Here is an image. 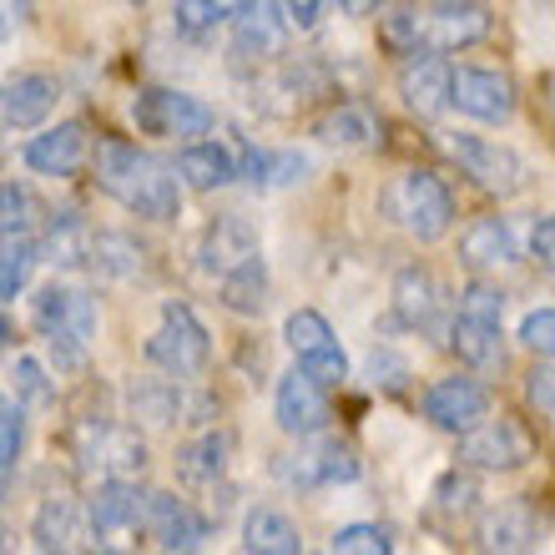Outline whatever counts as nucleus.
I'll list each match as a JSON object with an SVG mask.
<instances>
[{"label":"nucleus","mask_w":555,"mask_h":555,"mask_svg":"<svg viewBox=\"0 0 555 555\" xmlns=\"http://www.w3.org/2000/svg\"><path fill=\"white\" fill-rule=\"evenodd\" d=\"M96 188L106 197H117L132 218L146 222H177L182 218V177L177 167H167L162 157L142 152L137 142H121V137H106L96 142Z\"/></svg>","instance_id":"1"},{"label":"nucleus","mask_w":555,"mask_h":555,"mask_svg":"<svg viewBox=\"0 0 555 555\" xmlns=\"http://www.w3.org/2000/svg\"><path fill=\"white\" fill-rule=\"evenodd\" d=\"M30 319H36V328L46 334V344H51L61 369H81L87 344L96 338V304H91L87 288L46 283V288L30 298Z\"/></svg>","instance_id":"2"},{"label":"nucleus","mask_w":555,"mask_h":555,"mask_svg":"<svg viewBox=\"0 0 555 555\" xmlns=\"http://www.w3.org/2000/svg\"><path fill=\"white\" fill-rule=\"evenodd\" d=\"M132 127L142 137H167V142H203L218 127V112L203 96H188V91L146 87L132 102Z\"/></svg>","instance_id":"3"},{"label":"nucleus","mask_w":555,"mask_h":555,"mask_svg":"<svg viewBox=\"0 0 555 555\" xmlns=\"http://www.w3.org/2000/svg\"><path fill=\"white\" fill-rule=\"evenodd\" d=\"M146 359L162 369V374H177V379H197L212 359V338H207L203 319L192 313L188 304H162V319L146 338Z\"/></svg>","instance_id":"4"},{"label":"nucleus","mask_w":555,"mask_h":555,"mask_svg":"<svg viewBox=\"0 0 555 555\" xmlns=\"http://www.w3.org/2000/svg\"><path fill=\"white\" fill-rule=\"evenodd\" d=\"M450 157L460 162V172L475 182V188L495 192V197H520L530 182V167L515 146L495 142V137H475V132H450L444 137Z\"/></svg>","instance_id":"5"},{"label":"nucleus","mask_w":555,"mask_h":555,"mask_svg":"<svg viewBox=\"0 0 555 555\" xmlns=\"http://www.w3.org/2000/svg\"><path fill=\"white\" fill-rule=\"evenodd\" d=\"M87 515L96 551H132L137 535H146V490H137V480H102L87 500Z\"/></svg>","instance_id":"6"},{"label":"nucleus","mask_w":555,"mask_h":555,"mask_svg":"<svg viewBox=\"0 0 555 555\" xmlns=\"http://www.w3.org/2000/svg\"><path fill=\"white\" fill-rule=\"evenodd\" d=\"M389 207H395V218L404 222V233L420 237V243H439V237L454 228L450 188H444V177L424 172V167L399 177L395 192H389Z\"/></svg>","instance_id":"7"},{"label":"nucleus","mask_w":555,"mask_h":555,"mask_svg":"<svg viewBox=\"0 0 555 555\" xmlns=\"http://www.w3.org/2000/svg\"><path fill=\"white\" fill-rule=\"evenodd\" d=\"M359 450L349 439H328V435H313V444H304L298 454H278L273 460V475L288 490H323V485H353L359 480Z\"/></svg>","instance_id":"8"},{"label":"nucleus","mask_w":555,"mask_h":555,"mask_svg":"<svg viewBox=\"0 0 555 555\" xmlns=\"http://www.w3.org/2000/svg\"><path fill=\"white\" fill-rule=\"evenodd\" d=\"M127 414L146 429H172V424H207L212 399H197L182 389V379H132L127 384Z\"/></svg>","instance_id":"9"},{"label":"nucleus","mask_w":555,"mask_h":555,"mask_svg":"<svg viewBox=\"0 0 555 555\" xmlns=\"http://www.w3.org/2000/svg\"><path fill=\"white\" fill-rule=\"evenodd\" d=\"M328 384H319L313 374H308L304 364L298 369H288L283 379H278V389H273V420H278V429L283 435H293V439H313V435H323L328 429V395H323Z\"/></svg>","instance_id":"10"},{"label":"nucleus","mask_w":555,"mask_h":555,"mask_svg":"<svg viewBox=\"0 0 555 555\" xmlns=\"http://www.w3.org/2000/svg\"><path fill=\"white\" fill-rule=\"evenodd\" d=\"M454 106L465 112L469 121H485V127H505L515 117V81L505 72H490V66H454Z\"/></svg>","instance_id":"11"},{"label":"nucleus","mask_w":555,"mask_h":555,"mask_svg":"<svg viewBox=\"0 0 555 555\" xmlns=\"http://www.w3.org/2000/svg\"><path fill=\"white\" fill-rule=\"evenodd\" d=\"M424 420L444 435H469L475 424L490 420V389L480 379H439L424 389Z\"/></svg>","instance_id":"12"},{"label":"nucleus","mask_w":555,"mask_h":555,"mask_svg":"<svg viewBox=\"0 0 555 555\" xmlns=\"http://www.w3.org/2000/svg\"><path fill=\"white\" fill-rule=\"evenodd\" d=\"M526 460H530V435L515 420H505V414L475 424L469 435H460V465H469V469L500 475V469H520Z\"/></svg>","instance_id":"13"},{"label":"nucleus","mask_w":555,"mask_h":555,"mask_svg":"<svg viewBox=\"0 0 555 555\" xmlns=\"http://www.w3.org/2000/svg\"><path fill=\"white\" fill-rule=\"evenodd\" d=\"M212 535V520L192 511L188 500L167 495V490H146V541L162 551H203Z\"/></svg>","instance_id":"14"},{"label":"nucleus","mask_w":555,"mask_h":555,"mask_svg":"<svg viewBox=\"0 0 555 555\" xmlns=\"http://www.w3.org/2000/svg\"><path fill=\"white\" fill-rule=\"evenodd\" d=\"M87 157H91L87 121H56V127H46L41 137H30L21 146V162L41 177H76L87 167Z\"/></svg>","instance_id":"15"},{"label":"nucleus","mask_w":555,"mask_h":555,"mask_svg":"<svg viewBox=\"0 0 555 555\" xmlns=\"http://www.w3.org/2000/svg\"><path fill=\"white\" fill-rule=\"evenodd\" d=\"M248 258H258V228H253L243 212H222V218H212L203 228V237H197V268H203L207 278L233 273V268H243Z\"/></svg>","instance_id":"16"},{"label":"nucleus","mask_w":555,"mask_h":555,"mask_svg":"<svg viewBox=\"0 0 555 555\" xmlns=\"http://www.w3.org/2000/svg\"><path fill=\"white\" fill-rule=\"evenodd\" d=\"M490 30V0H429V51H469Z\"/></svg>","instance_id":"17"},{"label":"nucleus","mask_w":555,"mask_h":555,"mask_svg":"<svg viewBox=\"0 0 555 555\" xmlns=\"http://www.w3.org/2000/svg\"><path fill=\"white\" fill-rule=\"evenodd\" d=\"M399 96H404V106L414 117L435 121L444 106H454V66H444L439 51H420L399 72Z\"/></svg>","instance_id":"18"},{"label":"nucleus","mask_w":555,"mask_h":555,"mask_svg":"<svg viewBox=\"0 0 555 555\" xmlns=\"http://www.w3.org/2000/svg\"><path fill=\"white\" fill-rule=\"evenodd\" d=\"M288 30L293 26H288V15H283V0H248L233 15V56H243V61L283 56Z\"/></svg>","instance_id":"19"},{"label":"nucleus","mask_w":555,"mask_h":555,"mask_svg":"<svg viewBox=\"0 0 555 555\" xmlns=\"http://www.w3.org/2000/svg\"><path fill=\"white\" fill-rule=\"evenodd\" d=\"M30 545L36 551H81L91 545V515L72 495H46L30 515Z\"/></svg>","instance_id":"20"},{"label":"nucleus","mask_w":555,"mask_h":555,"mask_svg":"<svg viewBox=\"0 0 555 555\" xmlns=\"http://www.w3.org/2000/svg\"><path fill=\"white\" fill-rule=\"evenodd\" d=\"M61 87L46 72H21L5 81L0 91V117H5V132H36L46 127V117L56 112Z\"/></svg>","instance_id":"21"},{"label":"nucleus","mask_w":555,"mask_h":555,"mask_svg":"<svg viewBox=\"0 0 555 555\" xmlns=\"http://www.w3.org/2000/svg\"><path fill=\"white\" fill-rule=\"evenodd\" d=\"M172 167L192 192L233 188L237 177H243V157H237L228 142H182V152H177Z\"/></svg>","instance_id":"22"},{"label":"nucleus","mask_w":555,"mask_h":555,"mask_svg":"<svg viewBox=\"0 0 555 555\" xmlns=\"http://www.w3.org/2000/svg\"><path fill=\"white\" fill-rule=\"evenodd\" d=\"M228 454H233V435L228 429H203L188 444H177V480L188 490H212L228 475Z\"/></svg>","instance_id":"23"},{"label":"nucleus","mask_w":555,"mask_h":555,"mask_svg":"<svg viewBox=\"0 0 555 555\" xmlns=\"http://www.w3.org/2000/svg\"><path fill=\"white\" fill-rule=\"evenodd\" d=\"M46 263H56L61 273H76V268H91V253H96V228H91L76 207H61L56 218L46 222L41 237Z\"/></svg>","instance_id":"24"},{"label":"nucleus","mask_w":555,"mask_h":555,"mask_svg":"<svg viewBox=\"0 0 555 555\" xmlns=\"http://www.w3.org/2000/svg\"><path fill=\"white\" fill-rule=\"evenodd\" d=\"M520 258V243H515L511 222L505 218H475L460 233V263L469 273H490V268H511Z\"/></svg>","instance_id":"25"},{"label":"nucleus","mask_w":555,"mask_h":555,"mask_svg":"<svg viewBox=\"0 0 555 555\" xmlns=\"http://www.w3.org/2000/svg\"><path fill=\"white\" fill-rule=\"evenodd\" d=\"M450 349H454V359H460L465 369H475V374H495V369H505V334H500V323H490V319L454 313Z\"/></svg>","instance_id":"26"},{"label":"nucleus","mask_w":555,"mask_h":555,"mask_svg":"<svg viewBox=\"0 0 555 555\" xmlns=\"http://www.w3.org/2000/svg\"><path fill=\"white\" fill-rule=\"evenodd\" d=\"M475 545L480 551H535L541 545V520H535L526 500H511V505H500L480 520Z\"/></svg>","instance_id":"27"},{"label":"nucleus","mask_w":555,"mask_h":555,"mask_svg":"<svg viewBox=\"0 0 555 555\" xmlns=\"http://www.w3.org/2000/svg\"><path fill=\"white\" fill-rule=\"evenodd\" d=\"M308 172H313V162L293 146H248L243 152V182L258 192L298 188V182H308Z\"/></svg>","instance_id":"28"},{"label":"nucleus","mask_w":555,"mask_h":555,"mask_svg":"<svg viewBox=\"0 0 555 555\" xmlns=\"http://www.w3.org/2000/svg\"><path fill=\"white\" fill-rule=\"evenodd\" d=\"M389 298H395V319L404 323V328H429L439 313V283H435V273L420 263L399 268Z\"/></svg>","instance_id":"29"},{"label":"nucleus","mask_w":555,"mask_h":555,"mask_svg":"<svg viewBox=\"0 0 555 555\" xmlns=\"http://www.w3.org/2000/svg\"><path fill=\"white\" fill-rule=\"evenodd\" d=\"M313 137H319L323 146L359 152V146H374V142H379V117H374L364 102H338V106H328V112L313 121Z\"/></svg>","instance_id":"30"},{"label":"nucleus","mask_w":555,"mask_h":555,"mask_svg":"<svg viewBox=\"0 0 555 555\" xmlns=\"http://www.w3.org/2000/svg\"><path fill=\"white\" fill-rule=\"evenodd\" d=\"M379 46L389 56H420V51H429V5L395 0L379 15Z\"/></svg>","instance_id":"31"},{"label":"nucleus","mask_w":555,"mask_h":555,"mask_svg":"<svg viewBox=\"0 0 555 555\" xmlns=\"http://www.w3.org/2000/svg\"><path fill=\"white\" fill-rule=\"evenodd\" d=\"M243 551L253 555H304V535L283 511L273 505H253L243 515Z\"/></svg>","instance_id":"32"},{"label":"nucleus","mask_w":555,"mask_h":555,"mask_svg":"<svg viewBox=\"0 0 555 555\" xmlns=\"http://www.w3.org/2000/svg\"><path fill=\"white\" fill-rule=\"evenodd\" d=\"M218 304L228 308V313H237V319H258L268 308V263L263 253L258 258H248L243 268H233V273L218 278Z\"/></svg>","instance_id":"33"},{"label":"nucleus","mask_w":555,"mask_h":555,"mask_svg":"<svg viewBox=\"0 0 555 555\" xmlns=\"http://www.w3.org/2000/svg\"><path fill=\"white\" fill-rule=\"evenodd\" d=\"M146 263V248L121 228H102L96 233V253H91V273L102 278H137Z\"/></svg>","instance_id":"34"},{"label":"nucleus","mask_w":555,"mask_h":555,"mask_svg":"<svg viewBox=\"0 0 555 555\" xmlns=\"http://www.w3.org/2000/svg\"><path fill=\"white\" fill-rule=\"evenodd\" d=\"M102 475L106 480H142L146 475V439L137 435V424H112L102 450Z\"/></svg>","instance_id":"35"},{"label":"nucleus","mask_w":555,"mask_h":555,"mask_svg":"<svg viewBox=\"0 0 555 555\" xmlns=\"http://www.w3.org/2000/svg\"><path fill=\"white\" fill-rule=\"evenodd\" d=\"M46 253H41V243L36 237H5V258H0V298L5 304H15L21 293H26V283H30V268L41 263Z\"/></svg>","instance_id":"36"},{"label":"nucleus","mask_w":555,"mask_h":555,"mask_svg":"<svg viewBox=\"0 0 555 555\" xmlns=\"http://www.w3.org/2000/svg\"><path fill=\"white\" fill-rule=\"evenodd\" d=\"M283 338H288V349L298 353V359H308V353L319 349H334V323L323 319L319 308H293L288 319H283Z\"/></svg>","instance_id":"37"},{"label":"nucleus","mask_w":555,"mask_h":555,"mask_svg":"<svg viewBox=\"0 0 555 555\" xmlns=\"http://www.w3.org/2000/svg\"><path fill=\"white\" fill-rule=\"evenodd\" d=\"M435 511L450 515V520H465V515H475V511H480V485L469 480V475H460V469L439 475V480H435Z\"/></svg>","instance_id":"38"},{"label":"nucleus","mask_w":555,"mask_h":555,"mask_svg":"<svg viewBox=\"0 0 555 555\" xmlns=\"http://www.w3.org/2000/svg\"><path fill=\"white\" fill-rule=\"evenodd\" d=\"M11 384H15V399H21L26 410H41V404L56 399V384H51L46 364L41 359H30V353H21V359L11 364Z\"/></svg>","instance_id":"39"},{"label":"nucleus","mask_w":555,"mask_h":555,"mask_svg":"<svg viewBox=\"0 0 555 555\" xmlns=\"http://www.w3.org/2000/svg\"><path fill=\"white\" fill-rule=\"evenodd\" d=\"M334 555H395V530L389 526H344L334 530V541H328Z\"/></svg>","instance_id":"40"},{"label":"nucleus","mask_w":555,"mask_h":555,"mask_svg":"<svg viewBox=\"0 0 555 555\" xmlns=\"http://www.w3.org/2000/svg\"><path fill=\"white\" fill-rule=\"evenodd\" d=\"M21 450H26V404H21V399H5V404H0V469H5V485L15 480Z\"/></svg>","instance_id":"41"},{"label":"nucleus","mask_w":555,"mask_h":555,"mask_svg":"<svg viewBox=\"0 0 555 555\" xmlns=\"http://www.w3.org/2000/svg\"><path fill=\"white\" fill-rule=\"evenodd\" d=\"M0 228H5V237H26L30 228H36V197H30V188L26 182H5L0 188Z\"/></svg>","instance_id":"42"},{"label":"nucleus","mask_w":555,"mask_h":555,"mask_svg":"<svg viewBox=\"0 0 555 555\" xmlns=\"http://www.w3.org/2000/svg\"><path fill=\"white\" fill-rule=\"evenodd\" d=\"M218 5L212 0H177L172 5V26L177 36H188V41H207L212 30H218Z\"/></svg>","instance_id":"43"},{"label":"nucleus","mask_w":555,"mask_h":555,"mask_svg":"<svg viewBox=\"0 0 555 555\" xmlns=\"http://www.w3.org/2000/svg\"><path fill=\"white\" fill-rule=\"evenodd\" d=\"M460 313L500 323V319H505V293H500L495 283H485V278H469L465 288H460Z\"/></svg>","instance_id":"44"},{"label":"nucleus","mask_w":555,"mask_h":555,"mask_svg":"<svg viewBox=\"0 0 555 555\" xmlns=\"http://www.w3.org/2000/svg\"><path fill=\"white\" fill-rule=\"evenodd\" d=\"M520 344L541 359H555V308H530L520 319Z\"/></svg>","instance_id":"45"},{"label":"nucleus","mask_w":555,"mask_h":555,"mask_svg":"<svg viewBox=\"0 0 555 555\" xmlns=\"http://www.w3.org/2000/svg\"><path fill=\"white\" fill-rule=\"evenodd\" d=\"M369 379L395 395V389H404V379H410V364H404L395 349H369Z\"/></svg>","instance_id":"46"},{"label":"nucleus","mask_w":555,"mask_h":555,"mask_svg":"<svg viewBox=\"0 0 555 555\" xmlns=\"http://www.w3.org/2000/svg\"><path fill=\"white\" fill-rule=\"evenodd\" d=\"M298 364L308 369V374H313V379L319 384H328V389H334V384H344L349 379V353L338 349H319V353H308V359H298Z\"/></svg>","instance_id":"47"},{"label":"nucleus","mask_w":555,"mask_h":555,"mask_svg":"<svg viewBox=\"0 0 555 555\" xmlns=\"http://www.w3.org/2000/svg\"><path fill=\"white\" fill-rule=\"evenodd\" d=\"M526 399L530 410L545 414V420H555V364H535L526 374Z\"/></svg>","instance_id":"48"},{"label":"nucleus","mask_w":555,"mask_h":555,"mask_svg":"<svg viewBox=\"0 0 555 555\" xmlns=\"http://www.w3.org/2000/svg\"><path fill=\"white\" fill-rule=\"evenodd\" d=\"M530 258H535L545 273H555V212L530 228Z\"/></svg>","instance_id":"49"},{"label":"nucleus","mask_w":555,"mask_h":555,"mask_svg":"<svg viewBox=\"0 0 555 555\" xmlns=\"http://www.w3.org/2000/svg\"><path fill=\"white\" fill-rule=\"evenodd\" d=\"M283 15H288L293 30H313L323 15V0H283Z\"/></svg>","instance_id":"50"},{"label":"nucleus","mask_w":555,"mask_h":555,"mask_svg":"<svg viewBox=\"0 0 555 555\" xmlns=\"http://www.w3.org/2000/svg\"><path fill=\"white\" fill-rule=\"evenodd\" d=\"M338 11L353 15V21H369V15L384 11V0H338Z\"/></svg>","instance_id":"51"},{"label":"nucleus","mask_w":555,"mask_h":555,"mask_svg":"<svg viewBox=\"0 0 555 555\" xmlns=\"http://www.w3.org/2000/svg\"><path fill=\"white\" fill-rule=\"evenodd\" d=\"M26 15H30V0H5V36L15 26H26Z\"/></svg>","instance_id":"52"},{"label":"nucleus","mask_w":555,"mask_h":555,"mask_svg":"<svg viewBox=\"0 0 555 555\" xmlns=\"http://www.w3.org/2000/svg\"><path fill=\"white\" fill-rule=\"evenodd\" d=\"M212 5H218V15H222V21H233V15L243 11V5H248V0H212Z\"/></svg>","instance_id":"53"},{"label":"nucleus","mask_w":555,"mask_h":555,"mask_svg":"<svg viewBox=\"0 0 555 555\" xmlns=\"http://www.w3.org/2000/svg\"><path fill=\"white\" fill-rule=\"evenodd\" d=\"M545 106H551V117H555V72L545 76Z\"/></svg>","instance_id":"54"},{"label":"nucleus","mask_w":555,"mask_h":555,"mask_svg":"<svg viewBox=\"0 0 555 555\" xmlns=\"http://www.w3.org/2000/svg\"><path fill=\"white\" fill-rule=\"evenodd\" d=\"M117 5H142V0H117Z\"/></svg>","instance_id":"55"}]
</instances>
